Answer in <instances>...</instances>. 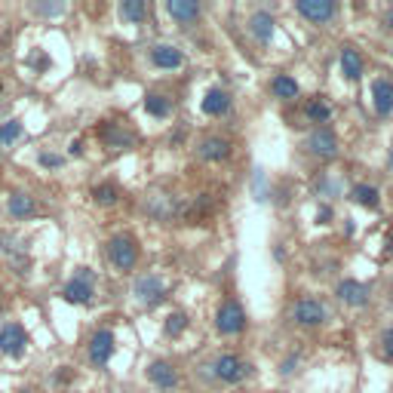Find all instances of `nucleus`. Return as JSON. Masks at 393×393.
<instances>
[{
  "label": "nucleus",
  "instance_id": "1",
  "mask_svg": "<svg viewBox=\"0 0 393 393\" xmlns=\"http://www.w3.org/2000/svg\"><path fill=\"white\" fill-rule=\"evenodd\" d=\"M249 372H252V366H249L246 360H240L237 353H218L216 363H212V375H216L218 381H225V384L246 381Z\"/></svg>",
  "mask_w": 393,
  "mask_h": 393
},
{
  "label": "nucleus",
  "instance_id": "2",
  "mask_svg": "<svg viewBox=\"0 0 393 393\" xmlns=\"http://www.w3.org/2000/svg\"><path fill=\"white\" fill-rule=\"evenodd\" d=\"M108 259L117 270H132L135 261H139V243H135L130 234H117L108 243Z\"/></svg>",
  "mask_w": 393,
  "mask_h": 393
},
{
  "label": "nucleus",
  "instance_id": "3",
  "mask_svg": "<svg viewBox=\"0 0 393 393\" xmlns=\"http://www.w3.org/2000/svg\"><path fill=\"white\" fill-rule=\"evenodd\" d=\"M216 329L221 335H240L246 329V311H243V304L234 302V298L221 302V307L216 311Z\"/></svg>",
  "mask_w": 393,
  "mask_h": 393
},
{
  "label": "nucleus",
  "instance_id": "4",
  "mask_svg": "<svg viewBox=\"0 0 393 393\" xmlns=\"http://www.w3.org/2000/svg\"><path fill=\"white\" fill-rule=\"evenodd\" d=\"M132 295L139 298L145 307H154V304H160L163 298H166V283H163L157 274H141L132 286Z\"/></svg>",
  "mask_w": 393,
  "mask_h": 393
},
{
  "label": "nucleus",
  "instance_id": "5",
  "mask_svg": "<svg viewBox=\"0 0 393 393\" xmlns=\"http://www.w3.org/2000/svg\"><path fill=\"white\" fill-rule=\"evenodd\" d=\"M292 320H295L298 326H323L326 323V307L323 302H317V298H298L295 304H292Z\"/></svg>",
  "mask_w": 393,
  "mask_h": 393
},
{
  "label": "nucleus",
  "instance_id": "6",
  "mask_svg": "<svg viewBox=\"0 0 393 393\" xmlns=\"http://www.w3.org/2000/svg\"><path fill=\"white\" fill-rule=\"evenodd\" d=\"M295 10L313 25H326L338 16V3H332V0H298Z\"/></svg>",
  "mask_w": 393,
  "mask_h": 393
},
{
  "label": "nucleus",
  "instance_id": "7",
  "mask_svg": "<svg viewBox=\"0 0 393 393\" xmlns=\"http://www.w3.org/2000/svg\"><path fill=\"white\" fill-rule=\"evenodd\" d=\"M25 344H28V335H25L22 323H6L0 329V353L19 360V356L25 353Z\"/></svg>",
  "mask_w": 393,
  "mask_h": 393
},
{
  "label": "nucleus",
  "instance_id": "8",
  "mask_svg": "<svg viewBox=\"0 0 393 393\" xmlns=\"http://www.w3.org/2000/svg\"><path fill=\"white\" fill-rule=\"evenodd\" d=\"M307 148H311V154L329 160V157L338 154V135L329 130V126H317V130L307 135Z\"/></svg>",
  "mask_w": 393,
  "mask_h": 393
},
{
  "label": "nucleus",
  "instance_id": "9",
  "mask_svg": "<svg viewBox=\"0 0 393 393\" xmlns=\"http://www.w3.org/2000/svg\"><path fill=\"white\" fill-rule=\"evenodd\" d=\"M114 353V332L111 329H98L96 335L89 338V360L96 366H105Z\"/></svg>",
  "mask_w": 393,
  "mask_h": 393
},
{
  "label": "nucleus",
  "instance_id": "10",
  "mask_svg": "<svg viewBox=\"0 0 393 393\" xmlns=\"http://www.w3.org/2000/svg\"><path fill=\"white\" fill-rule=\"evenodd\" d=\"M148 378H151V384L160 390H173L178 384V372L173 363H166V360H154L151 366H148Z\"/></svg>",
  "mask_w": 393,
  "mask_h": 393
},
{
  "label": "nucleus",
  "instance_id": "11",
  "mask_svg": "<svg viewBox=\"0 0 393 393\" xmlns=\"http://www.w3.org/2000/svg\"><path fill=\"white\" fill-rule=\"evenodd\" d=\"M197 154L203 157V160H209V163H221V160L231 157V141L221 139V135H209V139H203L197 145Z\"/></svg>",
  "mask_w": 393,
  "mask_h": 393
},
{
  "label": "nucleus",
  "instance_id": "12",
  "mask_svg": "<svg viewBox=\"0 0 393 393\" xmlns=\"http://www.w3.org/2000/svg\"><path fill=\"white\" fill-rule=\"evenodd\" d=\"M372 105H375V111L381 114V117L393 114V80L378 77V80L372 83Z\"/></svg>",
  "mask_w": 393,
  "mask_h": 393
},
{
  "label": "nucleus",
  "instance_id": "13",
  "mask_svg": "<svg viewBox=\"0 0 393 393\" xmlns=\"http://www.w3.org/2000/svg\"><path fill=\"white\" fill-rule=\"evenodd\" d=\"M151 62L163 71H175V68L184 65V55H182V49L173 46V44H157L151 49Z\"/></svg>",
  "mask_w": 393,
  "mask_h": 393
},
{
  "label": "nucleus",
  "instance_id": "14",
  "mask_svg": "<svg viewBox=\"0 0 393 393\" xmlns=\"http://www.w3.org/2000/svg\"><path fill=\"white\" fill-rule=\"evenodd\" d=\"M335 292H338V298H341L344 304H350V307L369 304V286L360 283V280H341Z\"/></svg>",
  "mask_w": 393,
  "mask_h": 393
},
{
  "label": "nucleus",
  "instance_id": "15",
  "mask_svg": "<svg viewBox=\"0 0 393 393\" xmlns=\"http://www.w3.org/2000/svg\"><path fill=\"white\" fill-rule=\"evenodd\" d=\"M166 12L175 19L178 25H191L200 19V12H203V6L194 3V0H169L166 3Z\"/></svg>",
  "mask_w": 393,
  "mask_h": 393
},
{
  "label": "nucleus",
  "instance_id": "16",
  "mask_svg": "<svg viewBox=\"0 0 393 393\" xmlns=\"http://www.w3.org/2000/svg\"><path fill=\"white\" fill-rule=\"evenodd\" d=\"M249 34H252L259 44H270V37H274V16H270L268 10L252 12V19H249Z\"/></svg>",
  "mask_w": 393,
  "mask_h": 393
},
{
  "label": "nucleus",
  "instance_id": "17",
  "mask_svg": "<svg viewBox=\"0 0 393 393\" xmlns=\"http://www.w3.org/2000/svg\"><path fill=\"white\" fill-rule=\"evenodd\" d=\"M102 141L108 148H114V151H126V148L135 145V135L126 132L123 126H117V123H105L102 126Z\"/></svg>",
  "mask_w": 393,
  "mask_h": 393
},
{
  "label": "nucleus",
  "instance_id": "18",
  "mask_svg": "<svg viewBox=\"0 0 393 393\" xmlns=\"http://www.w3.org/2000/svg\"><path fill=\"white\" fill-rule=\"evenodd\" d=\"M62 298H65L68 304H89V302H92V283L80 280V277H74V280L65 283V289H62Z\"/></svg>",
  "mask_w": 393,
  "mask_h": 393
},
{
  "label": "nucleus",
  "instance_id": "19",
  "mask_svg": "<svg viewBox=\"0 0 393 393\" xmlns=\"http://www.w3.org/2000/svg\"><path fill=\"white\" fill-rule=\"evenodd\" d=\"M338 62H341V74L347 77V80H360L363 77V55L356 53L353 46H341V55H338Z\"/></svg>",
  "mask_w": 393,
  "mask_h": 393
},
{
  "label": "nucleus",
  "instance_id": "20",
  "mask_svg": "<svg viewBox=\"0 0 393 393\" xmlns=\"http://www.w3.org/2000/svg\"><path fill=\"white\" fill-rule=\"evenodd\" d=\"M203 111L209 114V117H221V114L231 111V96H227L225 89H209L203 98Z\"/></svg>",
  "mask_w": 393,
  "mask_h": 393
},
{
  "label": "nucleus",
  "instance_id": "21",
  "mask_svg": "<svg viewBox=\"0 0 393 393\" xmlns=\"http://www.w3.org/2000/svg\"><path fill=\"white\" fill-rule=\"evenodd\" d=\"M270 92H274L277 98H286V102H289V98H298V80L295 77H289V74H277L274 80H270Z\"/></svg>",
  "mask_w": 393,
  "mask_h": 393
},
{
  "label": "nucleus",
  "instance_id": "22",
  "mask_svg": "<svg viewBox=\"0 0 393 393\" xmlns=\"http://www.w3.org/2000/svg\"><path fill=\"white\" fill-rule=\"evenodd\" d=\"M304 117L311 120V123H317V126H326L329 117H332V108H329L326 98H311V102L304 105Z\"/></svg>",
  "mask_w": 393,
  "mask_h": 393
},
{
  "label": "nucleus",
  "instance_id": "23",
  "mask_svg": "<svg viewBox=\"0 0 393 393\" xmlns=\"http://www.w3.org/2000/svg\"><path fill=\"white\" fill-rule=\"evenodd\" d=\"M6 209H10V216L12 218H28V216H34V197H28V194H10V200H6Z\"/></svg>",
  "mask_w": 393,
  "mask_h": 393
},
{
  "label": "nucleus",
  "instance_id": "24",
  "mask_svg": "<svg viewBox=\"0 0 393 393\" xmlns=\"http://www.w3.org/2000/svg\"><path fill=\"white\" fill-rule=\"evenodd\" d=\"M350 197H353V203L366 206V209H378V203H381V197H378V188H375V184H353Z\"/></svg>",
  "mask_w": 393,
  "mask_h": 393
},
{
  "label": "nucleus",
  "instance_id": "25",
  "mask_svg": "<svg viewBox=\"0 0 393 393\" xmlns=\"http://www.w3.org/2000/svg\"><path fill=\"white\" fill-rule=\"evenodd\" d=\"M145 16H148L145 0H123V3H120V19H123V22L139 25Z\"/></svg>",
  "mask_w": 393,
  "mask_h": 393
},
{
  "label": "nucleus",
  "instance_id": "26",
  "mask_svg": "<svg viewBox=\"0 0 393 393\" xmlns=\"http://www.w3.org/2000/svg\"><path fill=\"white\" fill-rule=\"evenodd\" d=\"M22 132H25V126H22V120H16V117L0 123V148H10L12 141L22 139Z\"/></svg>",
  "mask_w": 393,
  "mask_h": 393
},
{
  "label": "nucleus",
  "instance_id": "27",
  "mask_svg": "<svg viewBox=\"0 0 393 393\" xmlns=\"http://www.w3.org/2000/svg\"><path fill=\"white\" fill-rule=\"evenodd\" d=\"M145 111L151 114V117H166V114L173 111V105H169V98L160 96V92H148L145 96Z\"/></svg>",
  "mask_w": 393,
  "mask_h": 393
},
{
  "label": "nucleus",
  "instance_id": "28",
  "mask_svg": "<svg viewBox=\"0 0 393 393\" xmlns=\"http://www.w3.org/2000/svg\"><path fill=\"white\" fill-rule=\"evenodd\" d=\"M92 197H96L98 206H114L120 197V191L114 188V184H98V188H92Z\"/></svg>",
  "mask_w": 393,
  "mask_h": 393
},
{
  "label": "nucleus",
  "instance_id": "29",
  "mask_svg": "<svg viewBox=\"0 0 393 393\" xmlns=\"http://www.w3.org/2000/svg\"><path fill=\"white\" fill-rule=\"evenodd\" d=\"M184 329H188V313H182V311H175V313H169L166 317V335H182Z\"/></svg>",
  "mask_w": 393,
  "mask_h": 393
},
{
  "label": "nucleus",
  "instance_id": "30",
  "mask_svg": "<svg viewBox=\"0 0 393 393\" xmlns=\"http://www.w3.org/2000/svg\"><path fill=\"white\" fill-rule=\"evenodd\" d=\"M34 12H40V16H59V12H65V3H37Z\"/></svg>",
  "mask_w": 393,
  "mask_h": 393
},
{
  "label": "nucleus",
  "instance_id": "31",
  "mask_svg": "<svg viewBox=\"0 0 393 393\" xmlns=\"http://www.w3.org/2000/svg\"><path fill=\"white\" fill-rule=\"evenodd\" d=\"M37 160H40V166H46V169H59L62 166V157L59 154H40Z\"/></svg>",
  "mask_w": 393,
  "mask_h": 393
},
{
  "label": "nucleus",
  "instance_id": "32",
  "mask_svg": "<svg viewBox=\"0 0 393 393\" xmlns=\"http://www.w3.org/2000/svg\"><path fill=\"white\" fill-rule=\"evenodd\" d=\"M381 350L387 360H393V329H387V332L381 335Z\"/></svg>",
  "mask_w": 393,
  "mask_h": 393
},
{
  "label": "nucleus",
  "instance_id": "33",
  "mask_svg": "<svg viewBox=\"0 0 393 393\" xmlns=\"http://www.w3.org/2000/svg\"><path fill=\"white\" fill-rule=\"evenodd\" d=\"M329 218H332V209H329V206H320L317 221H320V225H329Z\"/></svg>",
  "mask_w": 393,
  "mask_h": 393
},
{
  "label": "nucleus",
  "instance_id": "34",
  "mask_svg": "<svg viewBox=\"0 0 393 393\" xmlns=\"http://www.w3.org/2000/svg\"><path fill=\"white\" fill-rule=\"evenodd\" d=\"M71 154L80 157V154H83V141H74V145H71Z\"/></svg>",
  "mask_w": 393,
  "mask_h": 393
},
{
  "label": "nucleus",
  "instance_id": "35",
  "mask_svg": "<svg viewBox=\"0 0 393 393\" xmlns=\"http://www.w3.org/2000/svg\"><path fill=\"white\" fill-rule=\"evenodd\" d=\"M384 22H387V28L393 31V10H387V16H384Z\"/></svg>",
  "mask_w": 393,
  "mask_h": 393
},
{
  "label": "nucleus",
  "instance_id": "36",
  "mask_svg": "<svg viewBox=\"0 0 393 393\" xmlns=\"http://www.w3.org/2000/svg\"><path fill=\"white\" fill-rule=\"evenodd\" d=\"M390 163H393V151H390Z\"/></svg>",
  "mask_w": 393,
  "mask_h": 393
}]
</instances>
